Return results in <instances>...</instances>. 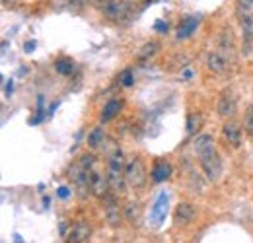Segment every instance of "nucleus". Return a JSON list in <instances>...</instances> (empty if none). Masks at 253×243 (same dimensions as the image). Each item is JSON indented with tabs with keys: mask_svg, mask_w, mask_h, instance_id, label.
I'll return each instance as SVG.
<instances>
[{
	"mask_svg": "<svg viewBox=\"0 0 253 243\" xmlns=\"http://www.w3.org/2000/svg\"><path fill=\"white\" fill-rule=\"evenodd\" d=\"M193 148H195V152L201 160V167L205 171V177L211 183H216L222 175V162L216 148H214L212 136H209V134L197 136L195 142H193Z\"/></svg>",
	"mask_w": 253,
	"mask_h": 243,
	"instance_id": "f257e3e1",
	"label": "nucleus"
},
{
	"mask_svg": "<svg viewBox=\"0 0 253 243\" xmlns=\"http://www.w3.org/2000/svg\"><path fill=\"white\" fill-rule=\"evenodd\" d=\"M107 179H109V187H111V191L115 195H125L126 177H125V162H123L121 150H115V152L109 156Z\"/></svg>",
	"mask_w": 253,
	"mask_h": 243,
	"instance_id": "f03ea898",
	"label": "nucleus"
},
{
	"mask_svg": "<svg viewBox=\"0 0 253 243\" xmlns=\"http://www.w3.org/2000/svg\"><path fill=\"white\" fill-rule=\"evenodd\" d=\"M125 177L130 187H144L146 183V167L140 158H130L125 163Z\"/></svg>",
	"mask_w": 253,
	"mask_h": 243,
	"instance_id": "7ed1b4c3",
	"label": "nucleus"
},
{
	"mask_svg": "<svg viewBox=\"0 0 253 243\" xmlns=\"http://www.w3.org/2000/svg\"><path fill=\"white\" fill-rule=\"evenodd\" d=\"M103 208H105V220H107V224L113 226V228H117V226L121 224L125 212H123V208L119 206L117 195H115L113 191L103 197Z\"/></svg>",
	"mask_w": 253,
	"mask_h": 243,
	"instance_id": "20e7f679",
	"label": "nucleus"
},
{
	"mask_svg": "<svg viewBox=\"0 0 253 243\" xmlns=\"http://www.w3.org/2000/svg\"><path fill=\"white\" fill-rule=\"evenodd\" d=\"M101 10H103V14L109 18V20H113V22H121V20H125L126 18V6L123 2H117V0H101V6H99Z\"/></svg>",
	"mask_w": 253,
	"mask_h": 243,
	"instance_id": "39448f33",
	"label": "nucleus"
},
{
	"mask_svg": "<svg viewBox=\"0 0 253 243\" xmlns=\"http://www.w3.org/2000/svg\"><path fill=\"white\" fill-rule=\"evenodd\" d=\"M109 191H111V187H109L107 175H101L97 171H90V193H94L95 197L103 199Z\"/></svg>",
	"mask_w": 253,
	"mask_h": 243,
	"instance_id": "423d86ee",
	"label": "nucleus"
},
{
	"mask_svg": "<svg viewBox=\"0 0 253 243\" xmlns=\"http://www.w3.org/2000/svg\"><path fill=\"white\" fill-rule=\"evenodd\" d=\"M123 105H125V101L121 99V97H115V99H109L105 105H103V109H101V115H99V121L101 122H109L113 121L119 113H121V109H123Z\"/></svg>",
	"mask_w": 253,
	"mask_h": 243,
	"instance_id": "0eeeda50",
	"label": "nucleus"
},
{
	"mask_svg": "<svg viewBox=\"0 0 253 243\" xmlns=\"http://www.w3.org/2000/svg\"><path fill=\"white\" fill-rule=\"evenodd\" d=\"M90 234H92V228L88 222H76L68 234V242L72 243H84L90 240Z\"/></svg>",
	"mask_w": 253,
	"mask_h": 243,
	"instance_id": "6e6552de",
	"label": "nucleus"
},
{
	"mask_svg": "<svg viewBox=\"0 0 253 243\" xmlns=\"http://www.w3.org/2000/svg\"><path fill=\"white\" fill-rule=\"evenodd\" d=\"M222 132L226 136V140L232 144V146H240L242 142V124L238 121H228L222 126Z\"/></svg>",
	"mask_w": 253,
	"mask_h": 243,
	"instance_id": "1a4fd4ad",
	"label": "nucleus"
},
{
	"mask_svg": "<svg viewBox=\"0 0 253 243\" xmlns=\"http://www.w3.org/2000/svg\"><path fill=\"white\" fill-rule=\"evenodd\" d=\"M171 171H173V169H171L169 162H166V160H158V162L154 163V167H152L150 177H152V181L154 183H164L171 177Z\"/></svg>",
	"mask_w": 253,
	"mask_h": 243,
	"instance_id": "9d476101",
	"label": "nucleus"
},
{
	"mask_svg": "<svg viewBox=\"0 0 253 243\" xmlns=\"http://www.w3.org/2000/svg\"><path fill=\"white\" fill-rule=\"evenodd\" d=\"M234 45H236V41H234V31L230 30V28H222L220 33H218L220 55H224V57H226V53L232 55V53H234Z\"/></svg>",
	"mask_w": 253,
	"mask_h": 243,
	"instance_id": "9b49d317",
	"label": "nucleus"
},
{
	"mask_svg": "<svg viewBox=\"0 0 253 243\" xmlns=\"http://www.w3.org/2000/svg\"><path fill=\"white\" fill-rule=\"evenodd\" d=\"M236 113V99L230 91H224L218 99V115L222 117H232Z\"/></svg>",
	"mask_w": 253,
	"mask_h": 243,
	"instance_id": "f8f14e48",
	"label": "nucleus"
},
{
	"mask_svg": "<svg viewBox=\"0 0 253 243\" xmlns=\"http://www.w3.org/2000/svg\"><path fill=\"white\" fill-rule=\"evenodd\" d=\"M123 212H125L126 222L132 224V226H138V224L142 222V204L136 202V201L126 202V206L123 208Z\"/></svg>",
	"mask_w": 253,
	"mask_h": 243,
	"instance_id": "ddd939ff",
	"label": "nucleus"
},
{
	"mask_svg": "<svg viewBox=\"0 0 253 243\" xmlns=\"http://www.w3.org/2000/svg\"><path fill=\"white\" fill-rule=\"evenodd\" d=\"M238 18H240V26H242V31H244V41L248 45L253 43V16L250 12H244L240 10L238 12Z\"/></svg>",
	"mask_w": 253,
	"mask_h": 243,
	"instance_id": "4468645a",
	"label": "nucleus"
},
{
	"mask_svg": "<svg viewBox=\"0 0 253 243\" xmlns=\"http://www.w3.org/2000/svg\"><path fill=\"white\" fill-rule=\"evenodd\" d=\"M199 24H201V18H197V16H191V18H185L181 24H179V30H177V39L181 41V39H187L193 35V31L199 28Z\"/></svg>",
	"mask_w": 253,
	"mask_h": 243,
	"instance_id": "2eb2a0df",
	"label": "nucleus"
},
{
	"mask_svg": "<svg viewBox=\"0 0 253 243\" xmlns=\"http://www.w3.org/2000/svg\"><path fill=\"white\" fill-rule=\"evenodd\" d=\"M193 218H195V206L189 204V202H179L177 208H175V222L185 226V224H189Z\"/></svg>",
	"mask_w": 253,
	"mask_h": 243,
	"instance_id": "dca6fc26",
	"label": "nucleus"
},
{
	"mask_svg": "<svg viewBox=\"0 0 253 243\" xmlns=\"http://www.w3.org/2000/svg\"><path fill=\"white\" fill-rule=\"evenodd\" d=\"M207 66H209L211 72L220 74V72L226 70V57L220 55V53H209V57H207Z\"/></svg>",
	"mask_w": 253,
	"mask_h": 243,
	"instance_id": "f3484780",
	"label": "nucleus"
},
{
	"mask_svg": "<svg viewBox=\"0 0 253 243\" xmlns=\"http://www.w3.org/2000/svg\"><path fill=\"white\" fill-rule=\"evenodd\" d=\"M103 142H105V130L101 126L92 128L88 134V146L92 150H99V148H103Z\"/></svg>",
	"mask_w": 253,
	"mask_h": 243,
	"instance_id": "a211bd4d",
	"label": "nucleus"
},
{
	"mask_svg": "<svg viewBox=\"0 0 253 243\" xmlns=\"http://www.w3.org/2000/svg\"><path fill=\"white\" fill-rule=\"evenodd\" d=\"M166 212H168V195H160L156 204H154V210H152V216L156 220V226H160V222L166 218Z\"/></svg>",
	"mask_w": 253,
	"mask_h": 243,
	"instance_id": "6ab92c4d",
	"label": "nucleus"
},
{
	"mask_svg": "<svg viewBox=\"0 0 253 243\" xmlns=\"http://www.w3.org/2000/svg\"><path fill=\"white\" fill-rule=\"evenodd\" d=\"M158 53H160L158 43H156V41H148L146 45L140 47V51H138V61H148V59L156 57Z\"/></svg>",
	"mask_w": 253,
	"mask_h": 243,
	"instance_id": "aec40b11",
	"label": "nucleus"
},
{
	"mask_svg": "<svg viewBox=\"0 0 253 243\" xmlns=\"http://www.w3.org/2000/svg\"><path fill=\"white\" fill-rule=\"evenodd\" d=\"M55 70H57V74H61V76H72L76 68H74V62L64 57V59L55 61Z\"/></svg>",
	"mask_w": 253,
	"mask_h": 243,
	"instance_id": "412c9836",
	"label": "nucleus"
},
{
	"mask_svg": "<svg viewBox=\"0 0 253 243\" xmlns=\"http://www.w3.org/2000/svg\"><path fill=\"white\" fill-rule=\"evenodd\" d=\"M201 126H203V115L197 111V113H189L187 115V132L189 134H195V132H199L201 130Z\"/></svg>",
	"mask_w": 253,
	"mask_h": 243,
	"instance_id": "4be33fe9",
	"label": "nucleus"
},
{
	"mask_svg": "<svg viewBox=\"0 0 253 243\" xmlns=\"http://www.w3.org/2000/svg\"><path fill=\"white\" fill-rule=\"evenodd\" d=\"M78 163H80L86 171H92V169H94V163H95V156L94 154H84V156L78 160Z\"/></svg>",
	"mask_w": 253,
	"mask_h": 243,
	"instance_id": "5701e85b",
	"label": "nucleus"
},
{
	"mask_svg": "<svg viewBox=\"0 0 253 243\" xmlns=\"http://www.w3.org/2000/svg\"><path fill=\"white\" fill-rule=\"evenodd\" d=\"M244 128L253 134V105L248 107V111H246V117H244Z\"/></svg>",
	"mask_w": 253,
	"mask_h": 243,
	"instance_id": "b1692460",
	"label": "nucleus"
},
{
	"mask_svg": "<svg viewBox=\"0 0 253 243\" xmlns=\"http://www.w3.org/2000/svg\"><path fill=\"white\" fill-rule=\"evenodd\" d=\"M119 84H123L125 88H128V86H132V84H134V80H132V72H130L128 68L119 74Z\"/></svg>",
	"mask_w": 253,
	"mask_h": 243,
	"instance_id": "393cba45",
	"label": "nucleus"
},
{
	"mask_svg": "<svg viewBox=\"0 0 253 243\" xmlns=\"http://www.w3.org/2000/svg\"><path fill=\"white\" fill-rule=\"evenodd\" d=\"M238 2V8L244 10V12H252L253 10V0H236Z\"/></svg>",
	"mask_w": 253,
	"mask_h": 243,
	"instance_id": "a878e982",
	"label": "nucleus"
},
{
	"mask_svg": "<svg viewBox=\"0 0 253 243\" xmlns=\"http://www.w3.org/2000/svg\"><path fill=\"white\" fill-rule=\"evenodd\" d=\"M154 28H156V31H158V33H166V31H168V24H166V22H162V20H158Z\"/></svg>",
	"mask_w": 253,
	"mask_h": 243,
	"instance_id": "bb28decb",
	"label": "nucleus"
},
{
	"mask_svg": "<svg viewBox=\"0 0 253 243\" xmlns=\"http://www.w3.org/2000/svg\"><path fill=\"white\" fill-rule=\"evenodd\" d=\"M12 91H14V82H12V80H8V82H6V90H4L6 97H10V95H12Z\"/></svg>",
	"mask_w": 253,
	"mask_h": 243,
	"instance_id": "cd10ccee",
	"label": "nucleus"
},
{
	"mask_svg": "<svg viewBox=\"0 0 253 243\" xmlns=\"http://www.w3.org/2000/svg\"><path fill=\"white\" fill-rule=\"evenodd\" d=\"M57 195H59L61 199H68V195H70V191H68L66 187H59V191H57Z\"/></svg>",
	"mask_w": 253,
	"mask_h": 243,
	"instance_id": "c85d7f7f",
	"label": "nucleus"
},
{
	"mask_svg": "<svg viewBox=\"0 0 253 243\" xmlns=\"http://www.w3.org/2000/svg\"><path fill=\"white\" fill-rule=\"evenodd\" d=\"M24 49H26V53H32L33 49H35V41H30V43H26V45H24Z\"/></svg>",
	"mask_w": 253,
	"mask_h": 243,
	"instance_id": "c756f323",
	"label": "nucleus"
},
{
	"mask_svg": "<svg viewBox=\"0 0 253 243\" xmlns=\"http://www.w3.org/2000/svg\"><path fill=\"white\" fill-rule=\"evenodd\" d=\"M2 2H4V4H8V2H14V0H2Z\"/></svg>",
	"mask_w": 253,
	"mask_h": 243,
	"instance_id": "7c9ffc66",
	"label": "nucleus"
}]
</instances>
